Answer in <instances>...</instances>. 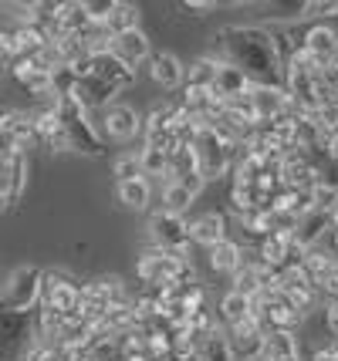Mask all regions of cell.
I'll list each match as a JSON object with an SVG mask.
<instances>
[{
    "instance_id": "27",
    "label": "cell",
    "mask_w": 338,
    "mask_h": 361,
    "mask_svg": "<svg viewBox=\"0 0 338 361\" xmlns=\"http://www.w3.org/2000/svg\"><path fill=\"white\" fill-rule=\"evenodd\" d=\"M217 58H200L186 68V85L183 88H213V78H217Z\"/></svg>"
},
{
    "instance_id": "31",
    "label": "cell",
    "mask_w": 338,
    "mask_h": 361,
    "mask_svg": "<svg viewBox=\"0 0 338 361\" xmlns=\"http://www.w3.org/2000/svg\"><path fill=\"white\" fill-rule=\"evenodd\" d=\"M14 61H17V51H14L11 27H0V71H11V64Z\"/></svg>"
},
{
    "instance_id": "21",
    "label": "cell",
    "mask_w": 338,
    "mask_h": 361,
    "mask_svg": "<svg viewBox=\"0 0 338 361\" xmlns=\"http://www.w3.org/2000/svg\"><path fill=\"white\" fill-rule=\"evenodd\" d=\"M217 321H220L224 328H237L243 321H254V300L230 290V294H224V300H220V314H217Z\"/></svg>"
},
{
    "instance_id": "6",
    "label": "cell",
    "mask_w": 338,
    "mask_h": 361,
    "mask_svg": "<svg viewBox=\"0 0 338 361\" xmlns=\"http://www.w3.org/2000/svg\"><path fill=\"white\" fill-rule=\"evenodd\" d=\"M193 159H196V173L203 176V183H213V179H224L234 166V149L224 145L210 128H200L193 135Z\"/></svg>"
},
{
    "instance_id": "22",
    "label": "cell",
    "mask_w": 338,
    "mask_h": 361,
    "mask_svg": "<svg viewBox=\"0 0 338 361\" xmlns=\"http://www.w3.org/2000/svg\"><path fill=\"white\" fill-rule=\"evenodd\" d=\"M243 264V243H237V240H220L217 247H210V267L217 270V274H234V270Z\"/></svg>"
},
{
    "instance_id": "1",
    "label": "cell",
    "mask_w": 338,
    "mask_h": 361,
    "mask_svg": "<svg viewBox=\"0 0 338 361\" xmlns=\"http://www.w3.org/2000/svg\"><path fill=\"white\" fill-rule=\"evenodd\" d=\"M213 58L241 68L251 78V85H271L284 88V68L277 61L271 27H224L213 37Z\"/></svg>"
},
{
    "instance_id": "7",
    "label": "cell",
    "mask_w": 338,
    "mask_h": 361,
    "mask_svg": "<svg viewBox=\"0 0 338 361\" xmlns=\"http://www.w3.org/2000/svg\"><path fill=\"white\" fill-rule=\"evenodd\" d=\"M149 240H152V250H166V253H179V257H186L190 253V226L183 216H173V213H152V220H149Z\"/></svg>"
},
{
    "instance_id": "37",
    "label": "cell",
    "mask_w": 338,
    "mask_h": 361,
    "mask_svg": "<svg viewBox=\"0 0 338 361\" xmlns=\"http://www.w3.org/2000/svg\"><path fill=\"white\" fill-rule=\"evenodd\" d=\"M284 361H301V358H284Z\"/></svg>"
},
{
    "instance_id": "5",
    "label": "cell",
    "mask_w": 338,
    "mask_h": 361,
    "mask_svg": "<svg viewBox=\"0 0 338 361\" xmlns=\"http://www.w3.org/2000/svg\"><path fill=\"white\" fill-rule=\"evenodd\" d=\"M122 300H126V290H122V283L115 281V277H95V281L81 283L75 314L85 317L88 324H98V321L109 314L115 304H122Z\"/></svg>"
},
{
    "instance_id": "29",
    "label": "cell",
    "mask_w": 338,
    "mask_h": 361,
    "mask_svg": "<svg viewBox=\"0 0 338 361\" xmlns=\"http://www.w3.org/2000/svg\"><path fill=\"white\" fill-rule=\"evenodd\" d=\"M115 169V183H132V179H145L143 176V162H139V152H119L112 162Z\"/></svg>"
},
{
    "instance_id": "33",
    "label": "cell",
    "mask_w": 338,
    "mask_h": 361,
    "mask_svg": "<svg viewBox=\"0 0 338 361\" xmlns=\"http://www.w3.org/2000/svg\"><path fill=\"white\" fill-rule=\"evenodd\" d=\"M338 11V0H308V17H332Z\"/></svg>"
},
{
    "instance_id": "23",
    "label": "cell",
    "mask_w": 338,
    "mask_h": 361,
    "mask_svg": "<svg viewBox=\"0 0 338 361\" xmlns=\"http://www.w3.org/2000/svg\"><path fill=\"white\" fill-rule=\"evenodd\" d=\"M149 179H132V183H115V203L126 209H145L149 206Z\"/></svg>"
},
{
    "instance_id": "14",
    "label": "cell",
    "mask_w": 338,
    "mask_h": 361,
    "mask_svg": "<svg viewBox=\"0 0 338 361\" xmlns=\"http://www.w3.org/2000/svg\"><path fill=\"white\" fill-rule=\"evenodd\" d=\"M251 78L243 75L241 68H234V64L220 61L217 64V78H213V94H217V102L220 105H234V102H241L251 94Z\"/></svg>"
},
{
    "instance_id": "11",
    "label": "cell",
    "mask_w": 338,
    "mask_h": 361,
    "mask_svg": "<svg viewBox=\"0 0 338 361\" xmlns=\"http://www.w3.org/2000/svg\"><path fill=\"white\" fill-rule=\"evenodd\" d=\"M254 321L260 324V331H294L301 314L291 307L281 294H258L254 298Z\"/></svg>"
},
{
    "instance_id": "36",
    "label": "cell",
    "mask_w": 338,
    "mask_h": 361,
    "mask_svg": "<svg viewBox=\"0 0 338 361\" xmlns=\"http://www.w3.org/2000/svg\"><path fill=\"white\" fill-rule=\"evenodd\" d=\"M217 4L213 0H183V11H190V14H196V17H203V14H210Z\"/></svg>"
},
{
    "instance_id": "15",
    "label": "cell",
    "mask_w": 338,
    "mask_h": 361,
    "mask_svg": "<svg viewBox=\"0 0 338 361\" xmlns=\"http://www.w3.org/2000/svg\"><path fill=\"white\" fill-rule=\"evenodd\" d=\"M112 58H119V61L126 64V68H132V71L143 61H149V58H152V44H149V37L143 34V27L112 37Z\"/></svg>"
},
{
    "instance_id": "30",
    "label": "cell",
    "mask_w": 338,
    "mask_h": 361,
    "mask_svg": "<svg viewBox=\"0 0 338 361\" xmlns=\"http://www.w3.org/2000/svg\"><path fill=\"white\" fill-rule=\"evenodd\" d=\"M81 4H85V14H88L92 24H105L115 7V0H81Z\"/></svg>"
},
{
    "instance_id": "25",
    "label": "cell",
    "mask_w": 338,
    "mask_h": 361,
    "mask_svg": "<svg viewBox=\"0 0 338 361\" xmlns=\"http://www.w3.org/2000/svg\"><path fill=\"white\" fill-rule=\"evenodd\" d=\"M102 27L112 34V37H119V34H126V31H135V27H139V7H135V4L115 0L112 14H109V20H105Z\"/></svg>"
},
{
    "instance_id": "24",
    "label": "cell",
    "mask_w": 338,
    "mask_h": 361,
    "mask_svg": "<svg viewBox=\"0 0 338 361\" xmlns=\"http://www.w3.org/2000/svg\"><path fill=\"white\" fill-rule=\"evenodd\" d=\"M92 27V20H88V14H85V4H58V31H61V37L65 34H85Z\"/></svg>"
},
{
    "instance_id": "17",
    "label": "cell",
    "mask_w": 338,
    "mask_h": 361,
    "mask_svg": "<svg viewBox=\"0 0 338 361\" xmlns=\"http://www.w3.org/2000/svg\"><path fill=\"white\" fill-rule=\"evenodd\" d=\"M115 94H119V88H112L109 81L95 78V75H85V78H78V85H75V98L85 105V111L115 105Z\"/></svg>"
},
{
    "instance_id": "2",
    "label": "cell",
    "mask_w": 338,
    "mask_h": 361,
    "mask_svg": "<svg viewBox=\"0 0 338 361\" xmlns=\"http://www.w3.org/2000/svg\"><path fill=\"white\" fill-rule=\"evenodd\" d=\"M135 277L152 287V290H162V287H190L196 283L193 264L190 257H179V253H166V250H145L135 264Z\"/></svg>"
},
{
    "instance_id": "10",
    "label": "cell",
    "mask_w": 338,
    "mask_h": 361,
    "mask_svg": "<svg viewBox=\"0 0 338 361\" xmlns=\"http://www.w3.org/2000/svg\"><path fill=\"white\" fill-rule=\"evenodd\" d=\"M143 132V118L135 115V109L129 105H122V102H115L109 109H102V118H98V139L105 135L109 142L115 145H126L129 139H135Z\"/></svg>"
},
{
    "instance_id": "18",
    "label": "cell",
    "mask_w": 338,
    "mask_h": 361,
    "mask_svg": "<svg viewBox=\"0 0 338 361\" xmlns=\"http://www.w3.org/2000/svg\"><path fill=\"white\" fill-rule=\"evenodd\" d=\"M149 75H152V81L159 88H179V85H186V68L169 51H159V54L149 58Z\"/></svg>"
},
{
    "instance_id": "4",
    "label": "cell",
    "mask_w": 338,
    "mask_h": 361,
    "mask_svg": "<svg viewBox=\"0 0 338 361\" xmlns=\"http://www.w3.org/2000/svg\"><path fill=\"white\" fill-rule=\"evenodd\" d=\"M58 118H61V128L68 135V145L81 152V156H102V139H98V128L88 122V111L75 94L68 98H58Z\"/></svg>"
},
{
    "instance_id": "35",
    "label": "cell",
    "mask_w": 338,
    "mask_h": 361,
    "mask_svg": "<svg viewBox=\"0 0 338 361\" xmlns=\"http://www.w3.org/2000/svg\"><path fill=\"white\" fill-rule=\"evenodd\" d=\"M315 361H338V345L332 338H325L322 345L315 348Z\"/></svg>"
},
{
    "instance_id": "28",
    "label": "cell",
    "mask_w": 338,
    "mask_h": 361,
    "mask_svg": "<svg viewBox=\"0 0 338 361\" xmlns=\"http://www.w3.org/2000/svg\"><path fill=\"white\" fill-rule=\"evenodd\" d=\"M139 162H143V176H156V179H162V183L169 179V152L152 149V145H143Z\"/></svg>"
},
{
    "instance_id": "32",
    "label": "cell",
    "mask_w": 338,
    "mask_h": 361,
    "mask_svg": "<svg viewBox=\"0 0 338 361\" xmlns=\"http://www.w3.org/2000/svg\"><path fill=\"white\" fill-rule=\"evenodd\" d=\"M315 287H318L322 294H328V300H338V264L328 270V274H325V277L315 283Z\"/></svg>"
},
{
    "instance_id": "34",
    "label": "cell",
    "mask_w": 338,
    "mask_h": 361,
    "mask_svg": "<svg viewBox=\"0 0 338 361\" xmlns=\"http://www.w3.org/2000/svg\"><path fill=\"white\" fill-rule=\"evenodd\" d=\"M325 331L338 345V300H328V307H325Z\"/></svg>"
},
{
    "instance_id": "13",
    "label": "cell",
    "mask_w": 338,
    "mask_h": 361,
    "mask_svg": "<svg viewBox=\"0 0 338 361\" xmlns=\"http://www.w3.org/2000/svg\"><path fill=\"white\" fill-rule=\"evenodd\" d=\"M230 358L234 361H260V345H264V331L258 321H243L237 328H224Z\"/></svg>"
},
{
    "instance_id": "8",
    "label": "cell",
    "mask_w": 338,
    "mask_h": 361,
    "mask_svg": "<svg viewBox=\"0 0 338 361\" xmlns=\"http://www.w3.org/2000/svg\"><path fill=\"white\" fill-rule=\"evenodd\" d=\"M34 345V321L31 314H11L0 311V361H17Z\"/></svg>"
},
{
    "instance_id": "26",
    "label": "cell",
    "mask_w": 338,
    "mask_h": 361,
    "mask_svg": "<svg viewBox=\"0 0 338 361\" xmlns=\"http://www.w3.org/2000/svg\"><path fill=\"white\" fill-rule=\"evenodd\" d=\"M196 196L190 192L186 186H179V183H162V213H173V216H183L190 203H193Z\"/></svg>"
},
{
    "instance_id": "9",
    "label": "cell",
    "mask_w": 338,
    "mask_h": 361,
    "mask_svg": "<svg viewBox=\"0 0 338 361\" xmlns=\"http://www.w3.org/2000/svg\"><path fill=\"white\" fill-rule=\"evenodd\" d=\"M78 290L81 283H75L68 274L61 270H44V281H41V304L37 307H48L54 314H75L78 307Z\"/></svg>"
},
{
    "instance_id": "20",
    "label": "cell",
    "mask_w": 338,
    "mask_h": 361,
    "mask_svg": "<svg viewBox=\"0 0 338 361\" xmlns=\"http://www.w3.org/2000/svg\"><path fill=\"white\" fill-rule=\"evenodd\" d=\"M284 358H301L294 331H267L264 345H260V361H284Z\"/></svg>"
},
{
    "instance_id": "19",
    "label": "cell",
    "mask_w": 338,
    "mask_h": 361,
    "mask_svg": "<svg viewBox=\"0 0 338 361\" xmlns=\"http://www.w3.org/2000/svg\"><path fill=\"white\" fill-rule=\"evenodd\" d=\"M88 75H95V78L109 81L112 88H129L132 81H135V71L132 68H126V64L119 61V58H112V54H102V58H88Z\"/></svg>"
},
{
    "instance_id": "3",
    "label": "cell",
    "mask_w": 338,
    "mask_h": 361,
    "mask_svg": "<svg viewBox=\"0 0 338 361\" xmlns=\"http://www.w3.org/2000/svg\"><path fill=\"white\" fill-rule=\"evenodd\" d=\"M41 281H44V270L41 267H34V264L14 267L0 281V311L31 314L34 307L41 304Z\"/></svg>"
},
{
    "instance_id": "16",
    "label": "cell",
    "mask_w": 338,
    "mask_h": 361,
    "mask_svg": "<svg viewBox=\"0 0 338 361\" xmlns=\"http://www.w3.org/2000/svg\"><path fill=\"white\" fill-rule=\"evenodd\" d=\"M186 226H190V243H193V247H203V250H210V247H217L220 240H227L224 213H200V216H193Z\"/></svg>"
},
{
    "instance_id": "12",
    "label": "cell",
    "mask_w": 338,
    "mask_h": 361,
    "mask_svg": "<svg viewBox=\"0 0 338 361\" xmlns=\"http://www.w3.org/2000/svg\"><path fill=\"white\" fill-rule=\"evenodd\" d=\"M247 105L254 115V126H271L277 118H284L291 111V94L284 88H271V85H254L247 94Z\"/></svg>"
}]
</instances>
